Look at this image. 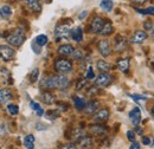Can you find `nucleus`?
<instances>
[{
	"mask_svg": "<svg viewBox=\"0 0 154 149\" xmlns=\"http://www.w3.org/2000/svg\"><path fill=\"white\" fill-rule=\"evenodd\" d=\"M116 65H117V69L120 71L127 72L128 69H129V59L128 58H120V59H117Z\"/></svg>",
	"mask_w": 154,
	"mask_h": 149,
	"instance_id": "16",
	"label": "nucleus"
},
{
	"mask_svg": "<svg viewBox=\"0 0 154 149\" xmlns=\"http://www.w3.org/2000/svg\"><path fill=\"white\" fill-rule=\"evenodd\" d=\"M0 36H1V35H0Z\"/></svg>",
	"mask_w": 154,
	"mask_h": 149,
	"instance_id": "53",
	"label": "nucleus"
},
{
	"mask_svg": "<svg viewBox=\"0 0 154 149\" xmlns=\"http://www.w3.org/2000/svg\"><path fill=\"white\" fill-rule=\"evenodd\" d=\"M131 149H140V143H137V142H135V141H133V143L131 144V147H129Z\"/></svg>",
	"mask_w": 154,
	"mask_h": 149,
	"instance_id": "43",
	"label": "nucleus"
},
{
	"mask_svg": "<svg viewBox=\"0 0 154 149\" xmlns=\"http://www.w3.org/2000/svg\"><path fill=\"white\" fill-rule=\"evenodd\" d=\"M97 49H98L100 53L103 57L110 56V52H112V51H110V44H109L108 40H106V39L100 40L98 44H97Z\"/></svg>",
	"mask_w": 154,
	"mask_h": 149,
	"instance_id": "7",
	"label": "nucleus"
},
{
	"mask_svg": "<svg viewBox=\"0 0 154 149\" xmlns=\"http://www.w3.org/2000/svg\"><path fill=\"white\" fill-rule=\"evenodd\" d=\"M84 112L88 115H93L98 110V102L97 101H90L88 104H85L84 107Z\"/></svg>",
	"mask_w": 154,
	"mask_h": 149,
	"instance_id": "15",
	"label": "nucleus"
},
{
	"mask_svg": "<svg viewBox=\"0 0 154 149\" xmlns=\"http://www.w3.org/2000/svg\"><path fill=\"white\" fill-rule=\"evenodd\" d=\"M151 112H152V114L154 115V105H153V108H152V110H151Z\"/></svg>",
	"mask_w": 154,
	"mask_h": 149,
	"instance_id": "50",
	"label": "nucleus"
},
{
	"mask_svg": "<svg viewBox=\"0 0 154 149\" xmlns=\"http://www.w3.org/2000/svg\"><path fill=\"white\" fill-rule=\"evenodd\" d=\"M142 143H143L145 146H149V144H151V138L147 137V136H143V137H142Z\"/></svg>",
	"mask_w": 154,
	"mask_h": 149,
	"instance_id": "40",
	"label": "nucleus"
},
{
	"mask_svg": "<svg viewBox=\"0 0 154 149\" xmlns=\"http://www.w3.org/2000/svg\"><path fill=\"white\" fill-rule=\"evenodd\" d=\"M38 76H39V70L38 69H35V70L32 71L31 76H30V82H31V83H35V82L38 79Z\"/></svg>",
	"mask_w": 154,
	"mask_h": 149,
	"instance_id": "34",
	"label": "nucleus"
},
{
	"mask_svg": "<svg viewBox=\"0 0 154 149\" xmlns=\"http://www.w3.org/2000/svg\"><path fill=\"white\" fill-rule=\"evenodd\" d=\"M112 82H113V78L110 74H108L107 72H101L95 79V85L100 87V88H106V87L110 85Z\"/></svg>",
	"mask_w": 154,
	"mask_h": 149,
	"instance_id": "5",
	"label": "nucleus"
},
{
	"mask_svg": "<svg viewBox=\"0 0 154 149\" xmlns=\"http://www.w3.org/2000/svg\"><path fill=\"white\" fill-rule=\"evenodd\" d=\"M70 36V27L69 25L60 24L55 29V37L57 40H65Z\"/></svg>",
	"mask_w": 154,
	"mask_h": 149,
	"instance_id": "4",
	"label": "nucleus"
},
{
	"mask_svg": "<svg viewBox=\"0 0 154 149\" xmlns=\"http://www.w3.org/2000/svg\"><path fill=\"white\" fill-rule=\"evenodd\" d=\"M127 47V40L123 36H117L114 40V49L116 52H122Z\"/></svg>",
	"mask_w": 154,
	"mask_h": 149,
	"instance_id": "10",
	"label": "nucleus"
},
{
	"mask_svg": "<svg viewBox=\"0 0 154 149\" xmlns=\"http://www.w3.org/2000/svg\"><path fill=\"white\" fill-rule=\"evenodd\" d=\"M87 82H88V78H79L77 81V84H76V90H82L85 85H87Z\"/></svg>",
	"mask_w": 154,
	"mask_h": 149,
	"instance_id": "31",
	"label": "nucleus"
},
{
	"mask_svg": "<svg viewBox=\"0 0 154 149\" xmlns=\"http://www.w3.org/2000/svg\"><path fill=\"white\" fill-rule=\"evenodd\" d=\"M30 107H31L33 110H36V111L40 108V105H39L38 103H36V102H30Z\"/></svg>",
	"mask_w": 154,
	"mask_h": 149,
	"instance_id": "41",
	"label": "nucleus"
},
{
	"mask_svg": "<svg viewBox=\"0 0 154 149\" xmlns=\"http://www.w3.org/2000/svg\"><path fill=\"white\" fill-rule=\"evenodd\" d=\"M153 144H154V140H153Z\"/></svg>",
	"mask_w": 154,
	"mask_h": 149,
	"instance_id": "51",
	"label": "nucleus"
},
{
	"mask_svg": "<svg viewBox=\"0 0 154 149\" xmlns=\"http://www.w3.org/2000/svg\"><path fill=\"white\" fill-rule=\"evenodd\" d=\"M143 26H145V29H146L147 31L153 32V23H152V21H145Z\"/></svg>",
	"mask_w": 154,
	"mask_h": 149,
	"instance_id": "38",
	"label": "nucleus"
},
{
	"mask_svg": "<svg viewBox=\"0 0 154 149\" xmlns=\"http://www.w3.org/2000/svg\"><path fill=\"white\" fill-rule=\"evenodd\" d=\"M76 143L81 148H89V147L93 146V138L90 136H88V135H83L79 140H77Z\"/></svg>",
	"mask_w": 154,
	"mask_h": 149,
	"instance_id": "13",
	"label": "nucleus"
},
{
	"mask_svg": "<svg viewBox=\"0 0 154 149\" xmlns=\"http://www.w3.org/2000/svg\"><path fill=\"white\" fill-rule=\"evenodd\" d=\"M134 4H145V2H147L148 0H132Z\"/></svg>",
	"mask_w": 154,
	"mask_h": 149,
	"instance_id": "47",
	"label": "nucleus"
},
{
	"mask_svg": "<svg viewBox=\"0 0 154 149\" xmlns=\"http://www.w3.org/2000/svg\"><path fill=\"white\" fill-rule=\"evenodd\" d=\"M40 99H42V102H43V103H45V104L50 105V104H52V103L55 102V96H54L51 93H49V91H45V93H42Z\"/></svg>",
	"mask_w": 154,
	"mask_h": 149,
	"instance_id": "20",
	"label": "nucleus"
},
{
	"mask_svg": "<svg viewBox=\"0 0 154 149\" xmlns=\"http://www.w3.org/2000/svg\"><path fill=\"white\" fill-rule=\"evenodd\" d=\"M71 57L75 59V60H81L83 58V52L81 50H74V52L71 53Z\"/></svg>",
	"mask_w": 154,
	"mask_h": 149,
	"instance_id": "33",
	"label": "nucleus"
},
{
	"mask_svg": "<svg viewBox=\"0 0 154 149\" xmlns=\"http://www.w3.org/2000/svg\"><path fill=\"white\" fill-rule=\"evenodd\" d=\"M55 69L59 74H69L72 70V63L69 59L59 58L55 62Z\"/></svg>",
	"mask_w": 154,
	"mask_h": 149,
	"instance_id": "3",
	"label": "nucleus"
},
{
	"mask_svg": "<svg viewBox=\"0 0 154 149\" xmlns=\"http://www.w3.org/2000/svg\"><path fill=\"white\" fill-rule=\"evenodd\" d=\"M63 148H71V149H75L77 148V146L75 143H70V144H66V146H64Z\"/></svg>",
	"mask_w": 154,
	"mask_h": 149,
	"instance_id": "46",
	"label": "nucleus"
},
{
	"mask_svg": "<svg viewBox=\"0 0 154 149\" xmlns=\"http://www.w3.org/2000/svg\"><path fill=\"white\" fill-rule=\"evenodd\" d=\"M135 11L137 13H141V14H149V16H154V7H147V8H135Z\"/></svg>",
	"mask_w": 154,
	"mask_h": 149,
	"instance_id": "29",
	"label": "nucleus"
},
{
	"mask_svg": "<svg viewBox=\"0 0 154 149\" xmlns=\"http://www.w3.org/2000/svg\"><path fill=\"white\" fill-rule=\"evenodd\" d=\"M12 16V10L10 6H2L0 8V17L4 19H8Z\"/></svg>",
	"mask_w": 154,
	"mask_h": 149,
	"instance_id": "25",
	"label": "nucleus"
},
{
	"mask_svg": "<svg viewBox=\"0 0 154 149\" xmlns=\"http://www.w3.org/2000/svg\"><path fill=\"white\" fill-rule=\"evenodd\" d=\"M135 129H136V132H137V134H139V135H140V134H142V132H143V129H142V128H139V127H136V128H135Z\"/></svg>",
	"mask_w": 154,
	"mask_h": 149,
	"instance_id": "48",
	"label": "nucleus"
},
{
	"mask_svg": "<svg viewBox=\"0 0 154 149\" xmlns=\"http://www.w3.org/2000/svg\"><path fill=\"white\" fill-rule=\"evenodd\" d=\"M129 120L134 126H137L140 123V121H141V111H140L139 108H133L129 111Z\"/></svg>",
	"mask_w": 154,
	"mask_h": 149,
	"instance_id": "12",
	"label": "nucleus"
},
{
	"mask_svg": "<svg viewBox=\"0 0 154 149\" xmlns=\"http://www.w3.org/2000/svg\"><path fill=\"white\" fill-rule=\"evenodd\" d=\"M35 41H36V44L38 45V46H45L46 45V43H48V37L45 36V35H39L38 37L35 39Z\"/></svg>",
	"mask_w": 154,
	"mask_h": 149,
	"instance_id": "28",
	"label": "nucleus"
},
{
	"mask_svg": "<svg viewBox=\"0 0 154 149\" xmlns=\"http://www.w3.org/2000/svg\"><path fill=\"white\" fill-rule=\"evenodd\" d=\"M74 47L70 45V44H64V45H60L58 47V53L62 55V56H71V53L74 52Z\"/></svg>",
	"mask_w": 154,
	"mask_h": 149,
	"instance_id": "17",
	"label": "nucleus"
},
{
	"mask_svg": "<svg viewBox=\"0 0 154 149\" xmlns=\"http://www.w3.org/2000/svg\"><path fill=\"white\" fill-rule=\"evenodd\" d=\"M6 134V126L5 124H0V137H2Z\"/></svg>",
	"mask_w": 154,
	"mask_h": 149,
	"instance_id": "42",
	"label": "nucleus"
},
{
	"mask_svg": "<svg viewBox=\"0 0 154 149\" xmlns=\"http://www.w3.org/2000/svg\"><path fill=\"white\" fill-rule=\"evenodd\" d=\"M12 98V93L8 89H0V105Z\"/></svg>",
	"mask_w": 154,
	"mask_h": 149,
	"instance_id": "19",
	"label": "nucleus"
},
{
	"mask_svg": "<svg viewBox=\"0 0 154 149\" xmlns=\"http://www.w3.org/2000/svg\"><path fill=\"white\" fill-rule=\"evenodd\" d=\"M96 66L101 72H109L112 70V65L107 63L106 60H98L96 63Z\"/></svg>",
	"mask_w": 154,
	"mask_h": 149,
	"instance_id": "21",
	"label": "nucleus"
},
{
	"mask_svg": "<svg viewBox=\"0 0 154 149\" xmlns=\"http://www.w3.org/2000/svg\"><path fill=\"white\" fill-rule=\"evenodd\" d=\"M14 55H16V52H14V50L11 46H8V45H0V57L4 60L10 62L14 57Z\"/></svg>",
	"mask_w": 154,
	"mask_h": 149,
	"instance_id": "6",
	"label": "nucleus"
},
{
	"mask_svg": "<svg viewBox=\"0 0 154 149\" xmlns=\"http://www.w3.org/2000/svg\"><path fill=\"white\" fill-rule=\"evenodd\" d=\"M25 1H27V0H25Z\"/></svg>",
	"mask_w": 154,
	"mask_h": 149,
	"instance_id": "52",
	"label": "nucleus"
},
{
	"mask_svg": "<svg viewBox=\"0 0 154 149\" xmlns=\"http://www.w3.org/2000/svg\"><path fill=\"white\" fill-rule=\"evenodd\" d=\"M101 8L107 11V12H110L113 10V0H101V4H100Z\"/></svg>",
	"mask_w": 154,
	"mask_h": 149,
	"instance_id": "26",
	"label": "nucleus"
},
{
	"mask_svg": "<svg viewBox=\"0 0 154 149\" xmlns=\"http://www.w3.org/2000/svg\"><path fill=\"white\" fill-rule=\"evenodd\" d=\"M43 114H44V110H43L42 108H39L38 110H37V115H38V116H42Z\"/></svg>",
	"mask_w": 154,
	"mask_h": 149,
	"instance_id": "49",
	"label": "nucleus"
},
{
	"mask_svg": "<svg viewBox=\"0 0 154 149\" xmlns=\"http://www.w3.org/2000/svg\"><path fill=\"white\" fill-rule=\"evenodd\" d=\"M46 116H48V118H50V120H55V118H57L58 117V111H55V110H52V111H48Z\"/></svg>",
	"mask_w": 154,
	"mask_h": 149,
	"instance_id": "36",
	"label": "nucleus"
},
{
	"mask_svg": "<svg viewBox=\"0 0 154 149\" xmlns=\"http://www.w3.org/2000/svg\"><path fill=\"white\" fill-rule=\"evenodd\" d=\"M103 24H104L103 19L101 18V17H97L96 16V17H94L93 20L90 21L89 29H90V31H91L93 33H100V31H101V29H102Z\"/></svg>",
	"mask_w": 154,
	"mask_h": 149,
	"instance_id": "8",
	"label": "nucleus"
},
{
	"mask_svg": "<svg viewBox=\"0 0 154 149\" xmlns=\"http://www.w3.org/2000/svg\"><path fill=\"white\" fill-rule=\"evenodd\" d=\"M7 111L10 112L12 116H16L19 112V108L17 104H8L7 105Z\"/></svg>",
	"mask_w": 154,
	"mask_h": 149,
	"instance_id": "30",
	"label": "nucleus"
},
{
	"mask_svg": "<svg viewBox=\"0 0 154 149\" xmlns=\"http://www.w3.org/2000/svg\"><path fill=\"white\" fill-rule=\"evenodd\" d=\"M69 85H70V82L68 77L64 76V74L46 77L40 83V87L45 89H59V90H65Z\"/></svg>",
	"mask_w": 154,
	"mask_h": 149,
	"instance_id": "1",
	"label": "nucleus"
},
{
	"mask_svg": "<svg viewBox=\"0 0 154 149\" xmlns=\"http://www.w3.org/2000/svg\"><path fill=\"white\" fill-rule=\"evenodd\" d=\"M46 128H48V127L44 126V124H42V123H37V127H36L37 130H44V129H46Z\"/></svg>",
	"mask_w": 154,
	"mask_h": 149,
	"instance_id": "44",
	"label": "nucleus"
},
{
	"mask_svg": "<svg viewBox=\"0 0 154 149\" xmlns=\"http://www.w3.org/2000/svg\"><path fill=\"white\" fill-rule=\"evenodd\" d=\"M7 43L14 47H19L20 45L24 43L25 40V33H24V30L21 29H17L14 30L13 32H11L8 36H7Z\"/></svg>",
	"mask_w": 154,
	"mask_h": 149,
	"instance_id": "2",
	"label": "nucleus"
},
{
	"mask_svg": "<svg viewBox=\"0 0 154 149\" xmlns=\"http://www.w3.org/2000/svg\"><path fill=\"white\" fill-rule=\"evenodd\" d=\"M70 36H71V38H72L75 41L81 43V41L83 40V31H82L81 27H76V29H74L72 31H70Z\"/></svg>",
	"mask_w": 154,
	"mask_h": 149,
	"instance_id": "18",
	"label": "nucleus"
},
{
	"mask_svg": "<svg viewBox=\"0 0 154 149\" xmlns=\"http://www.w3.org/2000/svg\"><path fill=\"white\" fill-rule=\"evenodd\" d=\"M147 38V33L143 31H135L133 33V36L131 37V43L132 44H141L145 39Z\"/></svg>",
	"mask_w": 154,
	"mask_h": 149,
	"instance_id": "11",
	"label": "nucleus"
},
{
	"mask_svg": "<svg viewBox=\"0 0 154 149\" xmlns=\"http://www.w3.org/2000/svg\"><path fill=\"white\" fill-rule=\"evenodd\" d=\"M24 146H25V148L27 149H32L35 147V136L33 135H27V136H25V138H24Z\"/></svg>",
	"mask_w": 154,
	"mask_h": 149,
	"instance_id": "24",
	"label": "nucleus"
},
{
	"mask_svg": "<svg viewBox=\"0 0 154 149\" xmlns=\"http://www.w3.org/2000/svg\"><path fill=\"white\" fill-rule=\"evenodd\" d=\"M85 77H87L88 79H93V78L95 77L94 70H93V68H91V66H89V68H88V71H87V74H85Z\"/></svg>",
	"mask_w": 154,
	"mask_h": 149,
	"instance_id": "35",
	"label": "nucleus"
},
{
	"mask_svg": "<svg viewBox=\"0 0 154 149\" xmlns=\"http://www.w3.org/2000/svg\"><path fill=\"white\" fill-rule=\"evenodd\" d=\"M112 32H113V25H112V23H110V21H104V24H103V26H102L100 33H101L102 36H108V35H110Z\"/></svg>",
	"mask_w": 154,
	"mask_h": 149,
	"instance_id": "22",
	"label": "nucleus"
},
{
	"mask_svg": "<svg viewBox=\"0 0 154 149\" xmlns=\"http://www.w3.org/2000/svg\"><path fill=\"white\" fill-rule=\"evenodd\" d=\"M83 135H85V134H84V131L82 130V129H75V130H72V137L75 138V141L79 140Z\"/></svg>",
	"mask_w": 154,
	"mask_h": 149,
	"instance_id": "32",
	"label": "nucleus"
},
{
	"mask_svg": "<svg viewBox=\"0 0 154 149\" xmlns=\"http://www.w3.org/2000/svg\"><path fill=\"white\" fill-rule=\"evenodd\" d=\"M27 6L33 12H40L42 11V5H40L39 0H27Z\"/></svg>",
	"mask_w": 154,
	"mask_h": 149,
	"instance_id": "23",
	"label": "nucleus"
},
{
	"mask_svg": "<svg viewBox=\"0 0 154 149\" xmlns=\"http://www.w3.org/2000/svg\"><path fill=\"white\" fill-rule=\"evenodd\" d=\"M87 16H88V12H87V11H83V12H81V14L78 16V19H79V20H82V19L85 18Z\"/></svg>",
	"mask_w": 154,
	"mask_h": 149,
	"instance_id": "45",
	"label": "nucleus"
},
{
	"mask_svg": "<svg viewBox=\"0 0 154 149\" xmlns=\"http://www.w3.org/2000/svg\"><path fill=\"white\" fill-rule=\"evenodd\" d=\"M131 97H133L134 98V101H146L147 99V97L146 96H142V95H129Z\"/></svg>",
	"mask_w": 154,
	"mask_h": 149,
	"instance_id": "37",
	"label": "nucleus"
},
{
	"mask_svg": "<svg viewBox=\"0 0 154 149\" xmlns=\"http://www.w3.org/2000/svg\"><path fill=\"white\" fill-rule=\"evenodd\" d=\"M107 128L102 124H94L90 127V132L95 136H101V135H106L107 134Z\"/></svg>",
	"mask_w": 154,
	"mask_h": 149,
	"instance_id": "14",
	"label": "nucleus"
},
{
	"mask_svg": "<svg viewBox=\"0 0 154 149\" xmlns=\"http://www.w3.org/2000/svg\"><path fill=\"white\" fill-rule=\"evenodd\" d=\"M109 118V110L108 109H100L94 114V121L96 123H102L108 121Z\"/></svg>",
	"mask_w": 154,
	"mask_h": 149,
	"instance_id": "9",
	"label": "nucleus"
},
{
	"mask_svg": "<svg viewBox=\"0 0 154 149\" xmlns=\"http://www.w3.org/2000/svg\"><path fill=\"white\" fill-rule=\"evenodd\" d=\"M127 138L129 140V141H135V134H134V131L133 130H128L127 131Z\"/></svg>",
	"mask_w": 154,
	"mask_h": 149,
	"instance_id": "39",
	"label": "nucleus"
},
{
	"mask_svg": "<svg viewBox=\"0 0 154 149\" xmlns=\"http://www.w3.org/2000/svg\"><path fill=\"white\" fill-rule=\"evenodd\" d=\"M74 103H75V108L77 110H83L84 107H85V102L83 98H79V97H74Z\"/></svg>",
	"mask_w": 154,
	"mask_h": 149,
	"instance_id": "27",
	"label": "nucleus"
}]
</instances>
